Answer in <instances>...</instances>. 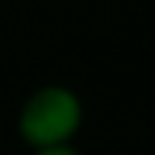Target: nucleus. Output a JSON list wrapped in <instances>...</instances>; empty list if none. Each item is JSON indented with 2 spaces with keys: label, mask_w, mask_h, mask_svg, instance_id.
<instances>
[{
  "label": "nucleus",
  "mask_w": 155,
  "mask_h": 155,
  "mask_svg": "<svg viewBox=\"0 0 155 155\" xmlns=\"http://www.w3.org/2000/svg\"><path fill=\"white\" fill-rule=\"evenodd\" d=\"M83 127V101L66 83L38 86L17 112V135L26 147L72 144Z\"/></svg>",
  "instance_id": "nucleus-1"
},
{
  "label": "nucleus",
  "mask_w": 155,
  "mask_h": 155,
  "mask_svg": "<svg viewBox=\"0 0 155 155\" xmlns=\"http://www.w3.org/2000/svg\"><path fill=\"white\" fill-rule=\"evenodd\" d=\"M32 155H81L75 144H55V147H40L32 150Z\"/></svg>",
  "instance_id": "nucleus-2"
}]
</instances>
